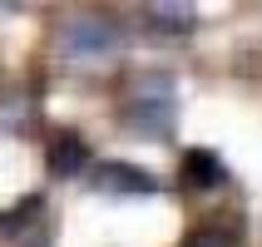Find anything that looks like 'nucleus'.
<instances>
[{
	"instance_id": "obj_4",
	"label": "nucleus",
	"mask_w": 262,
	"mask_h": 247,
	"mask_svg": "<svg viewBox=\"0 0 262 247\" xmlns=\"http://www.w3.org/2000/svg\"><path fill=\"white\" fill-rule=\"evenodd\" d=\"M94 183L104 193H134V198H144V193L159 188V178L148 173V168H134V163H94Z\"/></svg>"
},
{
	"instance_id": "obj_2",
	"label": "nucleus",
	"mask_w": 262,
	"mask_h": 247,
	"mask_svg": "<svg viewBox=\"0 0 262 247\" xmlns=\"http://www.w3.org/2000/svg\"><path fill=\"white\" fill-rule=\"evenodd\" d=\"M64 50L79 59H104L119 50V30L104 25L99 15H79V20H70L64 25Z\"/></svg>"
},
{
	"instance_id": "obj_8",
	"label": "nucleus",
	"mask_w": 262,
	"mask_h": 247,
	"mask_svg": "<svg viewBox=\"0 0 262 247\" xmlns=\"http://www.w3.org/2000/svg\"><path fill=\"white\" fill-rule=\"evenodd\" d=\"M188 247H237V242H233L228 233H218V228H208V233H198Z\"/></svg>"
},
{
	"instance_id": "obj_5",
	"label": "nucleus",
	"mask_w": 262,
	"mask_h": 247,
	"mask_svg": "<svg viewBox=\"0 0 262 247\" xmlns=\"http://www.w3.org/2000/svg\"><path fill=\"white\" fill-rule=\"evenodd\" d=\"M223 178H228V168H223L218 153H208V148L183 153V183H188V188H218Z\"/></svg>"
},
{
	"instance_id": "obj_7",
	"label": "nucleus",
	"mask_w": 262,
	"mask_h": 247,
	"mask_svg": "<svg viewBox=\"0 0 262 247\" xmlns=\"http://www.w3.org/2000/svg\"><path fill=\"white\" fill-rule=\"evenodd\" d=\"M30 213H40V198H25L20 208H10V213H0V233H15V228H25Z\"/></svg>"
},
{
	"instance_id": "obj_3",
	"label": "nucleus",
	"mask_w": 262,
	"mask_h": 247,
	"mask_svg": "<svg viewBox=\"0 0 262 247\" xmlns=\"http://www.w3.org/2000/svg\"><path fill=\"white\" fill-rule=\"evenodd\" d=\"M45 163H50V173H55V178H79L89 163H94L89 139H84V133H55V144H50Z\"/></svg>"
},
{
	"instance_id": "obj_1",
	"label": "nucleus",
	"mask_w": 262,
	"mask_h": 247,
	"mask_svg": "<svg viewBox=\"0 0 262 247\" xmlns=\"http://www.w3.org/2000/svg\"><path fill=\"white\" fill-rule=\"evenodd\" d=\"M124 119H129L139 133H148V139H163V133H173V124H178L173 79H168V74H139V79L129 84Z\"/></svg>"
},
{
	"instance_id": "obj_6",
	"label": "nucleus",
	"mask_w": 262,
	"mask_h": 247,
	"mask_svg": "<svg viewBox=\"0 0 262 247\" xmlns=\"http://www.w3.org/2000/svg\"><path fill=\"white\" fill-rule=\"evenodd\" d=\"M198 25V15L188 5H163V10H148V30L154 35H188Z\"/></svg>"
}]
</instances>
